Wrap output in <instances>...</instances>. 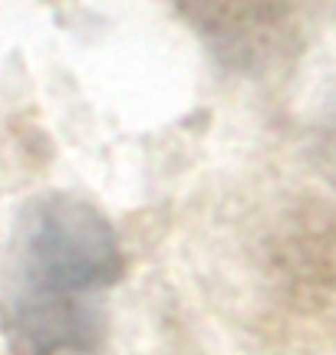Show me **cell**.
I'll return each mask as SVG.
<instances>
[{"label":"cell","instance_id":"obj_4","mask_svg":"<svg viewBox=\"0 0 336 355\" xmlns=\"http://www.w3.org/2000/svg\"><path fill=\"white\" fill-rule=\"evenodd\" d=\"M313 158H317V168L336 184V99L324 109L313 128Z\"/></svg>","mask_w":336,"mask_h":355},{"label":"cell","instance_id":"obj_3","mask_svg":"<svg viewBox=\"0 0 336 355\" xmlns=\"http://www.w3.org/2000/svg\"><path fill=\"white\" fill-rule=\"evenodd\" d=\"M208 53L224 69L251 79L284 73L303 53V13L294 3H178Z\"/></svg>","mask_w":336,"mask_h":355},{"label":"cell","instance_id":"obj_1","mask_svg":"<svg viewBox=\"0 0 336 355\" xmlns=\"http://www.w3.org/2000/svg\"><path fill=\"white\" fill-rule=\"evenodd\" d=\"M126 270L109 217L79 194L43 191L20 207L0 283L10 355H99L106 300Z\"/></svg>","mask_w":336,"mask_h":355},{"label":"cell","instance_id":"obj_2","mask_svg":"<svg viewBox=\"0 0 336 355\" xmlns=\"http://www.w3.org/2000/svg\"><path fill=\"white\" fill-rule=\"evenodd\" d=\"M247 277L271 332L300 345H336V204H277L247 243Z\"/></svg>","mask_w":336,"mask_h":355}]
</instances>
